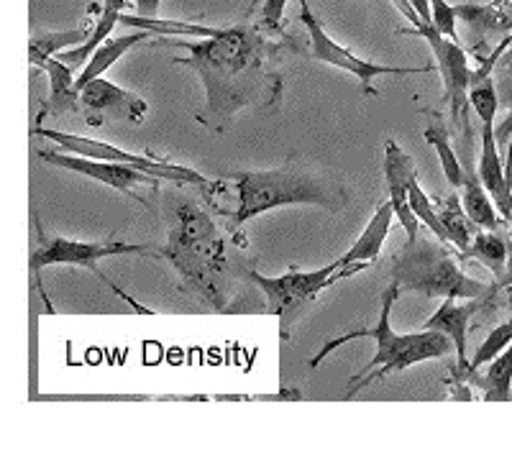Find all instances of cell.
<instances>
[{
  "label": "cell",
  "instance_id": "21",
  "mask_svg": "<svg viewBox=\"0 0 512 463\" xmlns=\"http://www.w3.org/2000/svg\"><path fill=\"white\" fill-rule=\"evenodd\" d=\"M433 208H436L438 220H441L443 231H446L448 244L454 246V249L464 256L466 251H469V246H472L474 228L477 226H474L472 220H469V215H466L459 192L451 190V195L443 197V200H436Z\"/></svg>",
  "mask_w": 512,
  "mask_h": 463
},
{
  "label": "cell",
  "instance_id": "32",
  "mask_svg": "<svg viewBox=\"0 0 512 463\" xmlns=\"http://www.w3.org/2000/svg\"><path fill=\"white\" fill-rule=\"evenodd\" d=\"M162 0H136V13L141 18H157Z\"/></svg>",
  "mask_w": 512,
  "mask_h": 463
},
{
  "label": "cell",
  "instance_id": "35",
  "mask_svg": "<svg viewBox=\"0 0 512 463\" xmlns=\"http://www.w3.org/2000/svg\"><path fill=\"white\" fill-rule=\"evenodd\" d=\"M505 226L512 231V210H510V215H507V218H505Z\"/></svg>",
  "mask_w": 512,
  "mask_h": 463
},
{
  "label": "cell",
  "instance_id": "13",
  "mask_svg": "<svg viewBox=\"0 0 512 463\" xmlns=\"http://www.w3.org/2000/svg\"><path fill=\"white\" fill-rule=\"evenodd\" d=\"M487 300L489 297L459 302V300H454V297H446L436 313H433L431 318L423 323V328L441 330V333H446V336L454 341L456 359H459V364H456V369H454V379L464 377L466 366H469V356H466V351H469V323H472L474 313H477V310H482V305Z\"/></svg>",
  "mask_w": 512,
  "mask_h": 463
},
{
  "label": "cell",
  "instance_id": "8",
  "mask_svg": "<svg viewBox=\"0 0 512 463\" xmlns=\"http://www.w3.org/2000/svg\"><path fill=\"white\" fill-rule=\"evenodd\" d=\"M397 8L402 11V16L410 21L408 31H400V34H415L423 36L428 44H431L433 54H436V67L443 77V93H446L448 108H451V123H464L466 113H469V80H472V64L469 57L461 49L459 39H448L433 24L423 21L418 16L408 0H395Z\"/></svg>",
  "mask_w": 512,
  "mask_h": 463
},
{
  "label": "cell",
  "instance_id": "20",
  "mask_svg": "<svg viewBox=\"0 0 512 463\" xmlns=\"http://www.w3.org/2000/svg\"><path fill=\"white\" fill-rule=\"evenodd\" d=\"M149 36V31L144 29H136L134 34H126V36H113V39H105L103 44H100L98 49L93 52V57L85 62V67H82L80 77H77V90H82V87L88 85L90 80H95V77H103L105 72L111 70L113 64L118 62V59L123 57V54L128 52V49L139 47L141 41H146Z\"/></svg>",
  "mask_w": 512,
  "mask_h": 463
},
{
  "label": "cell",
  "instance_id": "9",
  "mask_svg": "<svg viewBox=\"0 0 512 463\" xmlns=\"http://www.w3.org/2000/svg\"><path fill=\"white\" fill-rule=\"evenodd\" d=\"M300 18H303V24L310 36V49H308L310 59H313V62L331 64V67H338V70H344V72H351V75L364 85V90H367L369 95H374V98L379 95L372 87L374 77L425 75V72H433L431 64H425V67H390V64H377V62H369V59L356 57L351 49L341 47L338 41H333V36H328V31L320 26V21L313 16V11H310L308 0H300Z\"/></svg>",
  "mask_w": 512,
  "mask_h": 463
},
{
  "label": "cell",
  "instance_id": "14",
  "mask_svg": "<svg viewBox=\"0 0 512 463\" xmlns=\"http://www.w3.org/2000/svg\"><path fill=\"white\" fill-rule=\"evenodd\" d=\"M413 174V157H408L395 139H387V144H384V177H387V187H390V203L395 208V218L400 220L410 238L418 236L420 228L418 215L413 213L408 203V187Z\"/></svg>",
  "mask_w": 512,
  "mask_h": 463
},
{
  "label": "cell",
  "instance_id": "36",
  "mask_svg": "<svg viewBox=\"0 0 512 463\" xmlns=\"http://www.w3.org/2000/svg\"><path fill=\"white\" fill-rule=\"evenodd\" d=\"M510 290V297H507V302H510V310H512V287H507Z\"/></svg>",
  "mask_w": 512,
  "mask_h": 463
},
{
  "label": "cell",
  "instance_id": "15",
  "mask_svg": "<svg viewBox=\"0 0 512 463\" xmlns=\"http://www.w3.org/2000/svg\"><path fill=\"white\" fill-rule=\"evenodd\" d=\"M495 121L482 123V154H479V180L487 187V192L495 200L497 210H500L502 220L510 215L512 210V192L507 187L505 180V162L500 159V151H497V134H495Z\"/></svg>",
  "mask_w": 512,
  "mask_h": 463
},
{
  "label": "cell",
  "instance_id": "3",
  "mask_svg": "<svg viewBox=\"0 0 512 463\" xmlns=\"http://www.w3.org/2000/svg\"><path fill=\"white\" fill-rule=\"evenodd\" d=\"M239 197V208L228 223V233L239 236L241 228L267 210L285 205H318L326 210H344L351 203L344 185L331 180L326 172L290 164L277 169H251L231 177Z\"/></svg>",
  "mask_w": 512,
  "mask_h": 463
},
{
  "label": "cell",
  "instance_id": "2",
  "mask_svg": "<svg viewBox=\"0 0 512 463\" xmlns=\"http://www.w3.org/2000/svg\"><path fill=\"white\" fill-rule=\"evenodd\" d=\"M164 215L169 231L162 259L180 274L182 292L195 295L223 313L231 297L226 236L190 197L182 200L180 195H164Z\"/></svg>",
  "mask_w": 512,
  "mask_h": 463
},
{
  "label": "cell",
  "instance_id": "33",
  "mask_svg": "<svg viewBox=\"0 0 512 463\" xmlns=\"http://www.w3.org/2000/svg\"><path fill=\"white\" fill-rule=\"evenodd\" d=\"M507 287H512V241H510V249H507V269H505V277H502L500 282H495V292L507 290Z\"/></svg>",
  "mask_w": 512,
  "mask_h": 463
},
{
  "label": "cell",
  "instance_id": "4",
  "mask_svg": "<svg viewBox=\"0 0 512 463\" xmlns=\"http://www.w3.org/2000/svg\"><path fill=\"white\" fill-rule=\"evenodd\" d=\"M397 297H400V287L390 282V287L382 292V310H379V320L374 328H359L354 330V333L333 338V341H328L326 346L320 348L318 354L310 359V369H318V366L323 364V359H326L328 354H333L336 348L344 346V343L359 341V338H372V341L377 343V354L369 361L367 369L361 371L359 377L351 379L349 392L344 394L346 400H349V397H356L361 389H367L369 384H374L377 379H384L387 374L410 369V366L423 364V361L443 359V356H448L451 351H456L454 341H451L446 333H441V330L423 328L418 330V333H405V336L395 333L390 325V315Z\"/></svg>",
  "mask_w": 512,
  "mask_h": 463
},
{
  "label": "cell",
  "instance_id": "11",
  "mask_svg": "<svg viewBox=\"0 0 512 463\" xmlns=\"http://www.w3.org/2000/svg\"><path fill=\"white\" fill-rule=\"evenodd\" d=\"M39 159L47 164H54L59 169H67V172H77L82 177H90L95 182H103V185L113 187V190L123 192L136 203L149 205L141 195H136V187H159V177L154 174L144 172V169H136L131 164H121V162H105V159H90L82 157V154H64V151H49V149H39Z\"/></svg>",
  "mask_w": 512,
  "mask_h": 463
},
{
  "label": "cell",
  "instance_id": "5",
  "mask_svg": "<svg viewBox=\"0 0 512 463\" xmlns=\"http://www.w3.org/2000/svg\"><path fill=\"white\" fill-rule=\"evenodd\" d=\"M433 236V233H431ZM428 238H410L408 246L395 254L390 264V282L400 287V292H420L425 297H454V300H479L495 297V284L469 277L461 272L459 259L448 251L443 241Z\"/></svg>",
  "mask_w": 512,
  "mask_h": 463
},
{
  "label": "cell",
  "instance_id": "28",
  "mask_svg": "<svg viewBox=\"0 0 512 463\" xmlns=\"http://www.w3.org/2000/svg\"><path fill=\"white\" fill-rule=\"evenodd\" d=\"M512 343V320H507V323H500L497 328L489 330V336L484 338V343H479L477 354L469 359V366H466L464 377H461V384H466V379L472 377L474 371H479L482 366H487L489 361L497 359V356L505 351L507 346Z\"/></svg>",
  "mask_w": 512,
  "mask_h": 463
},
{
  "label": "cell",
  "instance_id": "34",
  "mask_svg": "<svg viewBox=\"0 0 512 463\" xmlns=\"http://www.w3.org/2000/svg\"><path fill=\"white\" fill-rule=\"evenodd\" d=\"M507 105H510V118H507V121L502 123L500 136H507V134H510V128H512V98H507Z\"/></svg>",
  "mask_w": 512,
  "mask_h": 463
},
{
  "label": "cell",
  "instance_id": "10",
  "mask_svg": "<svg viewBox=\"0 0 512 463\" xmlns=\"http://www.w3.org/2000/svg\"><path fill=\"white\" fill-rule=\"evenodd\" d=\"M34 136H41V139H52L57 141L62 149L75 151V154H82V157L90 159H105V162H121L131 164L136 169H144V172L154 174L164 182H175V185H195V187H210V182L205 180L203 174H198L195 169L180 167V164L164 162V159L144 157V154H134V151H123L113 144H103V141L85 139V136L75 134H64V131H54V128H34L31 131Z\"/></svg>",
  "mask_w": 512,
  "mask_h": 463
},
{
  "label": "cell",
  "instance_id": "24",
  "mask_svg": "<svg viewBox=\"0 0 512 463\" xmlns=\"http://www.w3.org/2000/svg\"><path fill=\"white\" fill-rule=\"evenodd\" d=\"M507 249H510V241H507V236L500 228H479L474 233L472 246L464 254V259H477L500 282L507 269Z\"/></svg>",
  "mask_w": 512,
  "mask_h": 463
},
{
  "label": "cell",
  "instance_id": "1",
  "mask_svg": "<svg viewBox=\"0 0 512 463\" xmlns=\"http://www.w3.org/2000/svg\"><path fill=\"white\" fill-rule=\"evenodd\" d=\"M159 44L185 49L190 57H175V64L195 70L205 85V110L200 121L221 131L233 113L246 105L267 110L282 95V77L274 72L277 54L285 41H272L269 31L241 24L221 29L203 41L159 39Z\"/></svg>",
  "mask_w": 512,
  "mask_h": 463
},
{
  "label": "cell",
  "instance_id": "12",
  "mask_svg": "<svg viewBox=\"0 0 512 463\" xmlns=\"http://www.w3.org/2000/svg\"><path fill=\"white\" fill-rule=\"evenodd\" d=\"M80 110L90 126H100L103 121L141 123L149 113V105L144 98L128 93L116 82L95 77L80 90Z\"/></svg>",
  "mask_w": 512,
  "mask_h": 463
},
{
  "label": "cell",
  "instance_id": "18",
  "mask_svg": "<svg viewBox=\"0 0 512 463\" xmlns=\"http://www.w3.org/2000/svg\"><path fill=\"white\" fill-rule=\"evenodd\" d=\"M39 67L49 77V98L41 105L39 121H44L47 116H62L70 110H80V90H77V77L72 75V67H67L57 57L41 62Z\"/></svg>",
  "mask_w": 512,
  "mask_h": 463
},
{
  "label": "cell",
  "instance_id": "26",
  "mask_svg": "<svg viewBox=\"0 0 512 463\" xmlns=\"http://www.w3.org/2000/svg\"><path fill=\"white\" fill-rule=\"evenodd\" d=\"M433 118H436V121L425 128V141H428V144L436 149L448 185H451V190L456 192L461 187V182H464L466 169H464V164L459 162V157H456L454 146H451V139H448V128H446V123H443V118L438 116V113H433Z\"/></svg>",
  "mask_w": 512,
  "mask_h": 463
},
{
  "label": "cell",
  "instance_id": "17",
  "mask_svg": "<svg viewBox=\"0 0 512 463\" xmlns=\"http://www.w3.org/2000/svg\"><path fill=\"white\" fill-rule=\"evenodd\" d=\"M392 220H395V208H392V203L387 200V203H382L374 210L369 226L361 231V236L356 238L354 246L338 259V264H341V267H351V264H367V267H372L374 261L379 259V251H382L384 241L390 236Z\"/></svg>",
  "mask_w": 512,
  "mask_h": 463
},
{
  "label": "cell",
  "instance_id": "19",
  "mask_svg": "<svg viewBox=\"0 0 512 463\" xmlns=\"http://www.w3.org/2000/svg\"><path fill=\"white\" fill-rule=\"evenodd\" d=\"M456 192H459L461 205H464L466 215H469V220H472L474 226L502 228L505 220H502L495 200H492V195H489L487 187L482 185V180H479V174L474 172V169H466L464 182H461V187Z\"/></svg>",
  "mask_w": 512,
  "mask_h": 463
},
{
  "label": "cell",
  "instance_id": "7",
  "mask_svg": "<svg viewBox=\"0 0 512 463\" xmlns=\"http://www.w3.org/2000/svg\"><path fill=\"white\" fill-rule=\"evenodd\" d=\"M113 256H149V259H162V249L149 244H126V241H72V238L52 236L47 238L41 233V246L34 256H31V272L39 274L47 267H82L90 269L98 279H103L118 297L136 307V302L118 290L116 284L108 282V277L100 269V261L113 259ZM141 310V307H136ZM146 313V310H141Z\"/></svg>",
  "mask_w": 512,
  "mask_h": 463
},
{
  "label": "cell",
  "instance_id": "16",
  "mask_svg": "<svg viewBox=\"0 0 512 463\" xmlns=\"http://www.w3.org/2000/svg\"><path fill=\"white\" fill-rule=\"evenodd\" d=\"M456 18L469 26L474 47H482L489 34H512V0H495L489 6L459 3Z\"/></svg>",
  "mask_w": 512,
  "mask_h": 463
},
{
  "label": "cell",
  "instance_id": "30",
  "mask_svg": "<svg viewBox=\"0 0 512 463\" xmlns=\"http://www.w3.org/2000/svg\"><path fill=\"white\" fill-rule=\"evenodd\" d=\"M431 3V24L441 31L448 39H459L456 34V6H451L448 0H428Z\"/></svg>",
  "mask_w": 512,
  "mask_h": 463
},
{
  "label": "cell",
  "instance_id": "22",
  "mask_svg": "<svg viewBox=\"0 0 512 463\" xmlns=\"http://www.w3.org/2000/svg\"><path fill=\"white\" fill-rule=\"evenodd\" d=\"M466 384L484 392V402H510L512 400V343L497 359L487 364V371H474Z\"/></svg>",
  "mask_w": 512,
  "mask_h": 463
},
{
  "label": "cell",
  "instance_id": "27",
  "mask_svg": "<svg viewBox=\"0 0 512 463\" xmlns=\"http://www.w3.org/2000/svg\"><path fill=\"white\" fill-rule=\"evenodd\" d=\"M123 26L144 29L154 36H216L221 29L200 24H182V21H162V18H141V16H121Z\"/></svg>",
  "mask_w": 512,
  "mask_h": 463
},
{
  "label": "cell",
  "instance_id": "23",
  "mask_svg": "<svg viewBox=\"0 0 512 463\" xmlns=\"http://www.w3.org/2000/svg\"><path fill=\"white\" fill-rule=\"evenodd\" d=\"M123 6H126V0H105L103 11H100V18H98V26L93 29L90 39L85 41V44H80V47L64 52L59 59H62L67 67H72V70L82 67V62H88V59L93 57L95 49H98L105 39H111L113 29L121 24Z\"/></svg>",
  "mask_w": 512,
  "mask_h": 463
},
{
  "label": "cell",
  "instance_id": "25",
  "mask_svg": "<svg viewBox=\"0 0 512 463\" xmlns=\"http://www.w3.org/2000/svg\"><path fill=\"white\" fill-rule=\"evenodd\" d=\"M90 34H93V29H88V26H77V29L67 31H39V34H34L29 39V62L39 67L41 62L57 57L64 49L85 44L90 39Z\"/></svg>",
  "mask_w": 512,
  "mask_h": 463
},
{
  "label": "cell",
  "instance_id": "6",
  "mask_svg": "<svg viewBox=\"0 0 512 463\" xmlns=\"http://www.w3.org/2000/svg\"><path fill=\"white\" fill-rule=\"evenodd\" d=\"M361 269H367V264L341 267L338 259L328 267L313 269V272H287L282 277H264L256 269H249V282L264 292L267 315H274L280 320V338L287 341L292 325L303 318V313L318 300L320 292L328 290L331 284L341 282V279L354 277Z\"/></svg>",
  "mask_w": 512,
  "mask_h": 463
},
{
  "label": "cell",
  "instance_id": "31",
  "mask_svg": "<svg viewBox=\"0 0 512 463\" xmlns=\"http://www.w3.org/2000/svg\"><path fill=\"white\" fill-rule=\"evenodd\" d=\"M287 0H264V11H262V24L267 26L269 31H280L282 18H285Z\"/></svg>",
  "mask_w": 512,
  "mask_h": 463
},
{
  "label": "cell",
  "instance_id": "29",
  "mask_svg": "<svg viewBox=\"0 0 512 463\" xmlns=\"http://www.w3.org/2000/svg\"><path fill=\"white\" fill-rule=\"evenodd\" d=\"M469 105L482 123L495 121L497 108H500V90L492 82V75L469 82Z\"/></svg>",
  "mask_w": 512,
  "mask_h": 463
}]
</instances>
